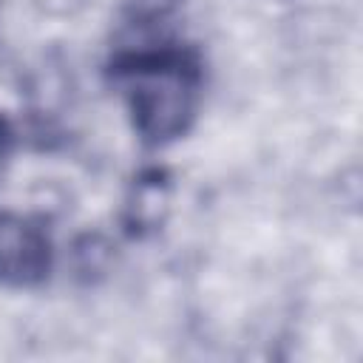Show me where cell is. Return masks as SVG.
Wrapping results in <instances>:
<instances>
[{
  "label": "cell",
  "mask_w": 363,
  "mask_h": 363,
  "mask_svg": "<svg viewBox=\"0 0 363 363\" xmlns=\"http://www.w3.org/2000/svg\"><path fill=\"white\" fill-rule=\"evenodd\" d=\"M11 150H14V128H11V122L0 113V167L6 164V159L11 156Z\"/></svg>",
  "instance_id": "obj_4"
},
{
  "label": "cell",
  "mask_w": 363,
  "mask_h": 363,
  "mask_svg": "<svg viewBox=\"0 0 363 363\" xmlns=\"http://www.w3.org/2000/svg\"><path fill=\"white\" fill-rule=\"evenodd\" d=\"M170 210V176L159 167L142 170L122 204V224L130 235L142 238L156 233Z\"/></svg>",
  "instance_id": "obj_3"
},
{
  "label": "cell",
  "mask_w": 363,
  "mask_h": 363,
  "mask_svg": "<svg viewBox=\"0 0 363 363\" xmlns=\"http://www.w3.org/2000/svg\"><path fill=\"white\" fill-rule=\"evenodd\" d=\"M54 269L51 230L31 213H0V286L34 289Z\"/></svg>",
  "instance_id": "obj_2"
},
{
  "label": "cell",
  "mask_w": 363,
  "mask_h": 363,
  "mask_svg": "<svg viewBox=\"0 0 363 363\" xmlns=\"http://www.w3.org/2000/svg\"><path fill=\"white\" fill-rule=\"evenodd\" d=\"M111 74L145 145H170L193 128L204 94V71L190 48L156 45L125 51L113 60Z\"/></svg>",
  "instance_id": "obj_1"
}]
</instances>
